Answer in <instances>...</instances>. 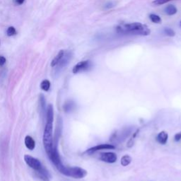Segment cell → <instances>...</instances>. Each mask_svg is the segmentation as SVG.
I'll use <instances>...</instances> for the list:
<instances>
[{
  "label": "cell",
  "instance_id": "obj_1",
  "mask_svg": "<svg viewBox=\"0 0 181 181\" xmlns=\"http://www.w3.org/2000/svg\"><path fill=\"white\" fill-rule=\"evenodd\" d=\"M116 30L118 33L125 34V35L128 34V35H142V36H146L151 33L147 26L138 22L120 25L116 28Z\"/></svg>",
  "mask_w": 181,
  "mask_h": 181
},
{
  "label": "cell",
  "instance_id": "obj_2",
  "mask_svg": "<svg viewBox=\"0 0 181 181\" xmlns=\"http://www.w3.org/2000/svg\"><path fill=\"white\" fill-rule=\"evenodd\" d=\"M57 170L60 171V173L65 176L76 179L83 178L87 175V171L86 170L82 168L77 167V166L69 167V166H65L64 164H62L57 168Z\"/></svg>",
  "mask_w": 181,
  "mask_h": 181
},
{
  "label": "cell",
  "instance_id": "obj_3",
  "mask_svg": "<svg viewBox=\"0 0 181 181\" xmlns=\"http://www.w3.org/2000/svg\"><path fill=\"white\" fill-rule=\"evenodd\" d=\"M53 123H48L47 122L45 127L43 140L44 148L48 156L52 153L54 146H55V143H54L53 136Z\"/></svg>",
  "mask_w": 181,
  "mask_h": 181
},
{
  "label": "cell",
  "instance_id": "obj_4",
  "mask_svg": "<svg viewBox=\"0 0 181 181\" xmlns=\"http://www.w3.org/2000/svg\"><path fill=\"white\" fill-rule=\"evenodd\" d=\"M132 131H133V129L132 127H127L120 130H118L112 135L110 138L111 141L115 143L123 142L130 135Z\"/></svg>",
  "mask_w": 181,
  "mask_h": 181
},
{
  "label": "cell",
  "instance_id": "obj_5",
  "mask_svg": "<svg viewBox=\"0 0 181 181\" xmlns=\"http://www.w3.org/2000/svg\"><path fill=\"white\" fill-rule=\"evenodd\" d=\"M91 67H92V63H91V61H81V62H79L73 67L72 72L74 73V74H78V73L82 72V71L89 70Z\"/></svg>",
  "mask_w": 181,
  "mask_h": 181
},
{
  "label": "cell",
  "instance_id": "obj_6",
  "mask_svg": "<svg viewBox=\"0 0 181 181\" xmlns=\"http://www.w3.org/2000/svg\"><path fill=\"white\" fill-rule=\"evenodd\" d=\"M24 161L25 162H26V164L28 165L30 168L33 169L34 171H37V170H38L39 168L43 166L41 162L38 159H35V158L31 156L30 155H25Z\"/></svg>",
  "mask_w": 181,
  "mask_h": 181
},
{
  "label": "cell",
  "instance_id": "obj_7",
  "mask_svg": "<svg viewBox=\"0 0 181 181\" xmlns=\"http://www.w3.org/2000/svg\"><path fill=\"white\" fill-rule=\"evenodd\" d=\"M100 160L104 161L108 164H113L116 162L118 159V156L116 154L113 152H103L99 156Z\"/></svg>",
  "mask_w": 181,
  "mask_h": 181
},
{
  "label": "cell",
  "instance_id": "obj_8",
  "mask_svg": "<svg viewBox=\"0 0 181 181\" xmlns=\"http://www.w3.org/2000/svg\"><path fill=\"white\" fill-rule=\"evenodd\" d=\"M35 171V175L37 178H39L42 181H50V174L46 168L42 166L38 170Z\"/></svg>",
  "mask_w": 181,
  "mask_h": 181
},
{
  "label": "cell",
  "instance_id": "obj_9",
  "mask_svg": "<svg viewBox=\"0 0 181 181\" xmlns=\"http://www.w3.org/2000/svg\"><path fill=\"white\" fill-rule=\"evenodd\" d=\"M115 148V146L113 144H102L96 145V146H94V147H91L90 149H88L86 152H87V154H93V153H94V152L98 151H100V150L114 149Z\"/></svg>",
  "mask_w": 181,
  "mask_h": 181
},
{
  "label": "cell",
  "instance_id": "obj_10",
  "mask_svg": "<svg viewBox=\"0 0 181 181\" xmlns=\"http://www.w3.org/2000/svg\"><path fill=\"white\" fill-rule=\"evenodd\" d=\"M71 58V53H67L66 54L64 53V57H62V59L60 60V62H59L58 64L56 66V67H57L56 69V73L58 72V71H60L62 69H64V68L69 64Z\"/></svg>",
  "mask_w": 181,
  "mask_h": 181
},
{
  "label": "cell",
  "instance_id": "obj_11",
  "mask_svg": "<svg viewBox=\"0 0 181 181\" xmlns=\"http://www.w3.org/2000/svg\"><path fill=\"white\" fill-rule=\"evenodd\" d=\"M24 143L26 148L30 150V151H32V150H33L35 148V141L33 139V138L30 137V136L28 135L25 137Z\"/></svg>",
  "mask_w": 181,
  "mask_h": 181
},
{
  "label": "cell",
  "instance_id": "obj_12",
  "mask_svg": "<svg viewBox=\"0 0 181 181\" xmlns=\"http://www.w3.org/2000/svg\"><path fill=\"white\" fill-rule=\"evenodd\" d=\"M54 121V109L53 105L50 104L46 109V123H53Z\"/></svg>",
  "mask_w": 181,
  "mask_h": 181
},
{
  "label": "cell",
  "instance_id": "obj_13",
  "mask_svg": "<svg viewBox=\"0 0 181 181\" xmlns=\"http://www.w3.org/2000/svg\"><path fill=\"white\" fill-rule=\"evenodd\" d=\"M168 134L165 131H162V132H159L156 136V140L159 144H166L168 141Z\"/></svg>",
  "mask_w": 181,
  "mask_h": 181
},
{
  "label": "cell",
  "instance_id": "obj_14",
  "mask_svg": "<svg viewBox=\"0 0 181 181\" xmlns=\"http://www.w3.org/2000/svg\"><path fill=\"white\" fill-rule=\"evenodd\" d=\"M64 53H64V50H60V52H59L58 54H57L56 56L54 57L53 60H52V62H51L52 67H56L57 64H58L59 62H60V60L62 59V57H64Z\"/></svg>",
  "mask_w": 181,
  "mask_h": 181
},
{
  "label": "cell",
  "instance_id": "obj_15",
  "mask_svg": "<svg viewBox=\"0 0 181 181\" xmlns=\"http://www.w3.org/2000/svg\"><path fill=\"white\" fill-rule=\"evenodd\" d=\"M39 105H40V109L41 111V113L44 115L46 112V101L45 98L43 94H40L39 96Z\"/></svg>",
  "mask_w": 181,
  "mask_h": 181
},
{
  "label": "cell",
  "instance_id": "obj_16",
  "mask_svg": "<svg viewBox=\"0 0 181 181\" xmlns=\"http://www.w3.org/2000/svg\"><path fill=\"white\" fill-rule=\"evenodd\" d=\"M75 107H76V104L73 101H68L64 103L63 108L64 112H70L72 110H74Z\"/></svg>",
  "mask_w": 181,
  "mask_h": 181
},
{
  "label": "cell",
  "instance_id": "obj_17",
  "mask_svg": "<svg viewBox=\"0 0 181 181\" xmlns=\"http://www.w3.org/2000/svg\"><path fill=\"white\" fill-rule=\"evenodd\" d=\"M178 10H177V8L175 7L174 5H168L164 9V12L165 14H167L168 16H173L177 13Z\"/></svg>",
  "mask_w": 181,
  "mask_h": 181
},
{
  "label": "cell",
  "instance_id": "obj_18",
  "mask_svg": "<svg viewBox=\"0 0 181 181\" xmlns=\"http://www.w3.org/2000/svg\"><path fill=\"white\" fill-rule=\"evenodd\" d=\"M50 81L48 79H45L41 82L40 84V89L45 91H48L50 89Z\"/></svg>",
  "mask_w": 181,
  "mask_h": 181
},
{
  "label": "cell",
  "instance_id": "obj_19",
  "mask_svg": "<svg viewBox=\"0 0 181 181\" xmlns=\"http://www.w3.org/2000/svg\"><path fill=\"white\" fill-rule=\"evenodd\" d=\"M132 161V158L129 155H125L121 159V164L123 166H127L130 164Z\"/></svg>",
  "mask_w": 181,
  "mask_h": 181
},
{
  "label": "cell",
  "instance_id": "obj_20",
  "mask_svg": "<svg viewBox=\"0 0 181 181\" xmlns=\"http://www.w3.org/2000/svg\"><path fill=\"white\" fill-rule=\"evenodd\" d=\"M149 19L152 22L154 23V24H160L161 22V17H159V15H156V14H151L149 15Z\"/></svg>",
  "mask_w": 181,
  "mask_h": 181
},
{
  "label": "cell",
  "instance_id": "obj_21",
  "mask_svg": "<svg viewBox=\"0 0 181 181\" xmlns=\"http://www.w3.org/2000/svg\"><path fill=\"white\" fill-rule=\"evenodd\" d=\"M164 33L166 35H167V36H169V37H173V36H175V33L174 30L170 28H165L164 29Z\"/></svg>",
  "mask_w": 181,
  "mask_h": 181
},
{
  "label": "cell",
  "instance_id": "obj_22",
  "mask_svg": "<svg viewBox=\"0 0 181 181\" xmlns=\"http://www.w3.org/2000/svg\"><path fill=\"white\" fill-rule=\"evenodd\" d=\"M17 34V30H16V28L13 26H10L9 27L8 29L6 30V35L8 36H14Z\"/></svg>",
  "mask_w": 181,
  "mask_h": 181
},
{
  "label": "cell",
  "instance_id": "obj_23",
  "mask_svg": "<svg viewBox=\"0 0 181 181\" xmlns=\"http://www.w3.org/2000/svg\"><path fill=\"white\" fill-rule=\"evenodd\" d=\"M138 132H139V130H137L135 132H134L133 133V135H132V137L131 139H130V141H128V146H129V147H131V146H133L134 144V139H135V137L136 136H137V134L138 133Z\"/></svg>",
  "mask_w": 181,
  "mask_h": 181
},
{
  "label": "cell",
  "instance_id": "obj_24",
  "mask_svg": "<svg viewBox=\"0 0 181 181\" xmlns=\"http://www.w3.org/2000/svg\"><path fill=\"white\" fill-rule=\"evenodd\" d=\"M172 0H154V1H153V4H154L155 5H157V6H159V5H162L168 2V1H171Z\"/></svg>",
  "mask_w": 181,
  "mask_h": 181
},
{
  "label": "cell",
  "instance_id": "obj_25",
  "mask_svg": "<svg viewBox=\"0 0 181 181\" xmlns=\"http://www.w3.org/2000/svg\"><path fill=\"white\" fill-rule=\"evenodd\" d=\"M115 3L112 2V1H108V2H107L105 4V6H104V9H110L112 8V7L115 6Z\"/></svg>",
  "mask_w": 181,
  "mask_h": 181
},
{
  "label": "cell",
  "instance_id": "obj_26",
  "mask_svg": "<svg viewBox=\"0 0 181 181\" xmlns=\"http://www.w3.org/2000/svg\"><path fill=\"white\" fill-rule=\"evenodd\" d=\"M6 60L4 56H0V66H3L6 63Z\"/></svg>",
  "mask_w": 181,
  "mask_h": 181
},
{
  "label": "cell",
  "instance_id": "obj_27",
  "mask_svg": "<svg viewBox=\"0 0 181 181\" xmlns=\"http://www.w3.org/2000/svg\"><path fill=\"white\" fill-rule=\"evenodd\" d=\"M174 139H175V141H178L180 140V139H181V132H178V133H177V134H175Z\"/></svg>",
  "mask_w": 181,
  "mask_h": 181
},
{
  "label": "cell",
  "instance_id": "obj_28",
  "mask_svg": "<svg viewBox=\"0 0 181 181\" xmlns=\"http://www.w3.org/2000/svg\"><path fill=\"white\" fill-rule=\"evenodd\" d=\"M25 0H16V2H17L19 5H21L24 3Z\"/></svg>",
  "mask_w": 181,
  "mask_h": 181
},
{
  "label": "cell",
  "instance_id": "obj_29",
  "mask_svg": "<svg viewBox=\"0 0 181 181\" xmlns=\"http://www.w3.org/2000/svg\"><path fill=\"white\" fill-rule=\"evenodd\" d=\"M180 26H181V21H180Z\"/></svg>",
  "mask_w": 181,
  "mask_h": 181
}]
</instances>
